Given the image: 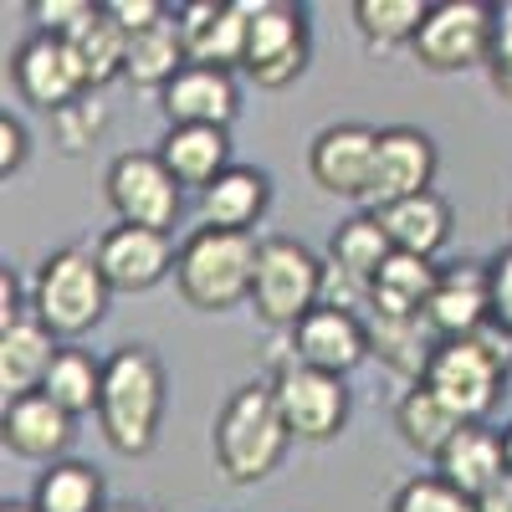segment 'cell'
I'll use <instances>...</instances> for the list:
<instances>
[{
  "instance_id": "6da1fadb",
  "label": "cell",
  "mask_w": 512,
  "mask_h": 512,
  "mask_svg": "<svg viewBox=\"0 0 512 512\" xmlns=\"http://www.w3.org/2000/svg\"><path fill=\"white\" fill-rule=\"evenodd\" d=\"M169 410V379L149 344H118L103 359L98 431L118 456H149Z\"/></svg>"
},
{
  "instance_id": "7a4b0ae2",
  "label": "cell",
  "mask_w": 512,
  "mask_h": 512,
  "mask_svg": "<svg viewBox=\"0 0 512 512\" xmlns=\"http://www.w3.org/2000/svg\"><path fill=\"white\" fill-rule=\"evenodd\" d=\"M292 446V431L282 420V405L272 395V379H251L221 405L210 425V451H216V472L231 487H256L267 482Z\"/></svg>"
},
{
  "instance_id": "3957f363",
  "label": "cell",
  "mask_w": 512,
  "mask_h": 512,
  "mask_svg": "<svg viewBox=\"0 0 512 512\" xmlns=\"http://www.w3.org/2000/svg\"><path fill=\"white\" fill-rule=\"evenodd\" d=\"M512 338L502 328H482L477 338H441V349L425 369V390L456 410L461 425H487L507 390Z\"/></svg>"
},
{
  "instance_id": "277c9868",
  "label": "cell",
  "mask_w": 512,
  "mask_h": 512,
  "mask_svg": "<svg viewBox=\"0 0 512 512\" xmlns=\"http://www.w3.org/2000/svg\"><path fill=\"white\" fill-rule=\"evenodd\" d=\"M108 277L98 267V251L88 246H57L47 262L36 267L31 282V318L52 338H82L93 333L108 313Z\"/></svg>"
},
{
  "instance_id": "5b68a950",
  "label": "cell",
  "mask_w": 512,
  "mask_h": 512,
  "mask_svg": "<svg viewBox=\"0 0 512 512\" xmlns=\"http://www.w3.org/2000/svg\"><path fill=\"white\" fill-rule=\"evenodd\" d=\"M256 236H236V231H216L200 226L175 262V287L195 313H231L241 303H251V282H256Z\"/></svg>"
},
{
  "instance_id": "8992f818",
  "label": "cell",
  "mask_w": 512,
  "mask_h": 512,
  "mask_svg": "<svg viewBox=\"0 0 512 512\" xmlns=\"http://www.w3.org/2000/svg\"><path fill=\"white\" fill-rule=\"evenodd\" d=\"M313 308H323V256L292 236H262L251 313L277 333H292Z\"/></svg>"
},
{
  "instance_id": "52a82bcc",
  "label": "cell",
  "mask_w": 512,
  "mask_h": 512,
  "mask_svg": "<svg viewBox=\"0 0 512 512\" xmlns=\"http://www.w3.org/2000/svg\"><path fill=\"white\" fill-rule=\"evenodd\" d=\"M246 11V52H241V72L256 88H292L308 72L313 57V36H308V11L292 0H241Z\"/></svg>"
},
{
  "instance_id": "ba28073f",
  "label": "cell",
  "mask_w": 512,
  "mask_h": 512,
  "mask_svg": "<svg viewBox=\"0 0 512 512\" xmlns=\"http://www.w3.org/2000/svg\"><path fill=\"white\" fill-rule=\"evenodd\" d=\"M272 395L282 405V420H287L292 441L323 446V441H333L349 425V390H344V379L297 364L292 344H277V354H272Z\"/></svg>"
},
{
  "instance_id": "9c48e42d",
  "label": "cell",
  "mask_w": 512,
  "mask_h": 512,
  "mask_svg": "<svg viewBox=\"0 0 512 512\" xmlns=\"http://www.w3.org/2000/svg\"><path fill=\"white\" fill-rule=\"evenodd\" d=\"M492 47H497V6H487V0H436L410 52L425 72L451 77L487 67Z\"/></svg>"
},
{
  "instance_id": "30bf717a",
  "label": "cell",
  "mask_w": 512,
  "mask_h": 512,
  "mask_svg": "<svg viewBox=\"0 0 512 512\" xmlns=\"http://www.w3.org/2000/svg\"><path fill=\"white\" fill-rule=\"evenodd\" d=\"M103 190H108L118 226H144V231L169 236V226H175L180 210H185V190L164 169L159 154H118L103 175Z\"/></svg>"
},
{
  "instance_id": "8fae6325",
  "label": "cell",
  "mask_w": 512,
  "mask_h": 512,
  "mask_svg": "<svg viewBox=\"0 0 512 512\" xmlns=\"http://www.w3.org/2000/svg\"><path fill=\"white\" fill-rule=\"evenodd\" d=\"M436 164H441L436 139L425 128H410V123L379 128V154H374V180H369L364 210H384V205L436 190Z\"/></svg>"
},
{
  "instance_id": "7c38bea8",
  "label": "cell",
  "mask_w": 512,
  "mask_h": 512,
  "mask_svg": "<svg viewBox=\"0 0 512 512\" xmlns=\"http://www.w3.org/2000/svg\"><path fill=\"white\" fill-rule=\"evenodd\" d=\"M374 154H379V128H369V123H328L308 149V175L323 195L364 205L369 180H374Z\"/></svg>"
},
{
  "instance_id": "4fadbf2b",
  "label": "cell",
  "mask_w": 512,
  "mask_h": 512,
  "mask_svg": "<svg viewBox=\"0 0 512 512\" xmlns=\"http://www.w3.org/2000/svg\"><path fill=\"white\" fill-rule=\"evenodd\" d=\"M11 82H16V93L41 113H62L88 93L72 47L62 36H41V31L31 41H21V52L11 57Z\"/></svg>"
},
{
  "instance_id": "5bb4252c",
  "label": "cell",
  "mask_w": 512,
  "mask_h": 512,
  "mask_svg": "<svg viewBox=\"0 0 512 512\" xmlns=\"http://www.w3.org/2000/svg\"><path fill=\"white\" fill-rule=\"evenodd\" d=\"M287 344H292L297 364L344 379L349 369H359L369 359V323L359 313H344V308H313L287 333Z\"/></svg>"
},
{
  "instance_id": "9a60e30c",
  "label": "cell",
  "mask_w": 512,
  "mask_h": 512,
  "mask_svg": "<svg viewBox=\"0 0 512 512\" xmlns=\"http://www.w3.org/2000/svg\"><path fill=\"white\" fill-rule=\"evenodd\" d=\"M93 251H98V267H103L113 292H149L180 262V251L169 246V236L144 231V226H113V231H103V241Z\"/></svg>"
},
{
  "instance_id": "2e32d148",
  "label": "cell",
  "mask_w": 512,
  "mask_h": 512,
  "mask_svg": "<svg viewBox=\"0 0 512 512\" xmlns=\"http://www.w3.org/2000/svg\"><path fill=\"white\" fill-rule=\"evenodd\" d=\"M180 41H185V57L190 67H241L246 52V11L241 0H190V6L175 11Z\"/></svg>"
},
{
  "instance_id": "e0dca14e",
  "label": "cell",
  "mask_w": 512,
  "mask_h": 512,
  "mask_svg": "<svg viewBox=\"0 0 512 512\" xmlns=\"http://www.w3.org/2000/svg\"><path fill=\"white\" fill-rule=\"evenodd\" d=\"M159 108L169 128H231V118L241 113L236 77L221 67H185L159 93Z\"/></svg>"
},
{
  "instance_id": "ac0fdd59",
  "label": "cell",
  "mask_w": 512,
  "mask_h": 512,
  "mask_svg": "<svg viewBox=\"0 0 512 512\" xmlns=\"http://www.w3.org/2000/svg\"><path fill=\"white\" fill-rule=\"evenodd\" d=\"M425 323L436 328V338H477L482 328H492V287H487V267L477 262H456L441 272Z\"/></svg>"
},
{
  "instance_id": "d6986e66",
  "label": "cell",
  "mask_w": 512,
  "mask_h": 512,
  "mask_svg": "<svg viewBox=\"0 0 512 512\" xmlns=\"http://www.w3.org/2000/svg\"><path fill=\"white\" fill-rule=\"evenodd\" d=\"M0 441H6L11 456L21 461H67L62 451L72 446V415L62 405H52L47 395H26V400H11L6 415H0Z\"/></svg>"
},
{
  "instance_id": "ffe728a7",
  "label": "cell",
  "mask_w": 512,
  "mask_h": 512,
  "mask_svg": "<svg viewBox=\"0 0 512 512\" xmlns=\"http://www.w3.org/2000/svg\"><path fill=\"white\" fill-rule=\"evenodd\" d=\"M369 359H379L395 379H405L410 390L425 384V369H431L441 338L425 318H395V313H369Z\"/></svg>"
},
{
  "instance_id": "44dd1931",
  "label": "cell",
  "mask_w": 512,
  "mask_h": 512,
  "mask_svg": "<svg viewBox=\"0 0 512 512\" xmlns=\"http://www.w3.org/2000/svg\"><path fill=\"white\" fill-rule=\"evenodd\" d=\"M369 216H379L384 236H390L395 251L405 256H425V262H436V251L451 241V200L441 190H425V195H410L400 205H384V210H369Z\"/></svg>"
},
{
  "instance_id": "7402d4cb",
  "label": "cell",
  "mask_w": 512,
  "mask_h": 512,
  "mask_svg": "<svg viewBox=\"0 0 512 512\" xmlns=\"http://www.w3.org/2000/svg\"><path fill=\"white\" fill-rule=\"evenodd\" d=\"M267 205H272V180H267V169H256V164H231L226 175L200 195V216H205V226H216V231L251 236V226L267 216Z\"/></svg>"
},
{
  "instance_id": "603a6c76",
  "label": "cell",
  "mask_w": 512,
  "mask_h": 512,
  "mask_svg": "<svg viewBox=\"0 0 512 512\" xmlns=\"http://www.w3.org/2000/svg\"><path fill=\"white\" fill-rule=\"evenodd\" d=\"M436 477H446L456 492L466 497H482L492 492L502 477H507V451H502V436L492 425H461L456 441L436 456Z\"/></svg>"
},
{
  "instance_id": "cb8c5ba5",
  "label": "cell",
  "mask_w": 512,
  "mask_h": 512,
  "mask_svg": "<svg viewBox=\"0 0 512 512\" xmlns=\"http://www.w3.org/2000/svg\"><path fill=\"white\" fill-rule=\"evenodd\" d=\"M57 354H62V344L36 318H21L16 328L0 333V390H6V405L26 400V395H41Z\"/></svg>"
},
{
  "instance_id": "d4e9b609",
  "label": "cell",
  "mask_w": 512,
  "mask_h": 512,
  "mask_svg": "<svg viewBox=\"0 0 512 512\" xmlns=\"http://www.w3.org/2000/svg\"><path fill=\"white\" fill-rule=\"evenodd\" d=\"M164 169L180 180V190H210L231 169V139L226 128H169L154 149Z\"/></svg>"
},
{
  "instance_id": "484cf974",
  "label": "cell",
  "mask_w": 512,
  "mask_h": 512,
  "mask_svg": "<svg viewBox=\"0 0 512 512\" xmlns=\"http://www.w3.org/2000/svg\"><path fill=\"white\" fill-rule=\"evenodd\" d=\"M441 282V267L425 262V256H405L395 251L384 272L374 277V297H369V313H395V318H425L431 308V292ZM364 313V318H369Z\"/></svg>"
},
{
  "instance_id": "4316f807",
  "label": "cell",
  "mask_w": 512,
  "mask_h": 512,
  "mask_svg": "<svg viewBox=\"0 0 512 512\" xmlns=\"http://www.w3.org/2000/svg\"><path fill=\"white\" fill-rule=\"evenodd\" d=\"M395 256V246H390V236H384V226H379V216H354V221H344L333 236H328V256L323 262L328 267H338L344 277H354L359 287H369V297H374V277L384 272V262Z\"/></svg>"
},
{
  "instance_id": "83f0119b",
  "label": "cell",
  "mask_w": 512,
  "mask_h": 512,
  "mask_svg": "<svg viewBox=\"0 0 512 512\" xmlns=\"http://www.w3.org/2000/svg\"><path fill=\"white\" fill-rule=\"evenodd\" d=\"M67 47H72L77 67H82L88 93H93V88H108L113 77L128 72V36H123V26H118L103 6L67 36Z\"/></svg>"
},
{
  "instance_id": "f1b7e54d",
  "label": "cell",
  "mask_w": 512,
  "mask_h": 512,
  "mask_svg": "<svg viewBox=\"0 0 512 512\" xmlns=\"http://www.w3.org/2000/svg\"><path fill=\"white\" fill-rule=\"evenodd\" d=\"M395 431H400V441H405L410 451H420V456L436 461V456L456 441L461 420H456L451 405H441L431 390H425V384H415V390H405L400 405H395Z\"/></svg>"
},
{
  "instance_id": "f546056e",
  "label": "cell",
  "mask_w": 512,
  "mask_h": 512,
  "mask_svg": "<svg viewBox=\"0 0 512 512\" xmlns=\"http://www.w3.org/2000/svg\"><path fill=\"white\" fill-rule=\"evenodd\" d=\"M31 507L36 512H108V492H103L98 466L72 461V456L47 466V472L36 477Z\"/></svg>"
},
{
  "instance_id": "4dcf8cb0",
  "label": "cell",
  "mask_w": 512,
  "mask_h": 512,
  "mask_svg": "<svg viewBox=\"0 0 512 512\" xmlns=\"http://www.w3.org/2000/svg\"><path fill=\"white\" fill-rule=\"evenodd\" d=\"M185 67H190V57H185V41H180L175 16H169L164 26H154V31H144V36H128V72L123 77L134 82V88L164 93Z\"/></svg>"
},
{
  "instance_id": "1f68e13d",
  "label": "cell",
  "mask_w": 512,
  "mask_h": 512,
  "mask_svg": "<svg viewBox=\"0 0 512 512\" xmlns=\"http://www.w3.org/2000/svg\"><path fill=\"white\" fill-rule=\"evenodd\" d=\"M349 16H354L369 52H395V47H415L431 6L425 0H354Z\"/></svg>"
},
{
  "instance_id": "d6a6232c",
  "label": "cell",
  "mask_w": 512,
  "mask_h": 512,
  "mask_svg": "<svg viewBox=\"0 0 512 512\" xmlns=\"http://www.w3.org/2000/svg\"><path fill=\"white\" fill-rule=\"evenodd\" d=\"M41 395L52 405H62L72 420L77 415H98V400H103V364L88 354V349H62Z\"/></svg>"
},
{
  "instance_id": "836d02e7",
  "label": "cell",
  "mask_w": 512,
  "mask_h": 512,
  "mask_svg": "<svg viewBox=\"0 0 512 512\" xmlns=\"http://www.w3.org/2000/svg\"><path fill=\"white\" fill-rule=\"evenodd\" d=\"M103 134H108V103L93 93H82L72 108L52 113V139L62 154H88Z\"/></svg>"
},
{
  "instance_id": "e575fe53",
  "label": "cell",
  "mask_w": 512,
  "mask_h": 512,
  "mask_svg": "<svg viewBox=\"0 0 512 512\" xmlns=\"http://www.w3.org/2000/svg\"><path fill=\"white\" fill-rule=\"evenodd\" d=\"M390 512H477V502L456 492L446 477L425 472V477H410L395 497H390Z\"/></svg>"
},
{
  "instance_id": "d590c367",
  "label": "cell",
  "mask_w": 512,
  "mask_h": 512,
  "mask_svg": "<svg viewBox=\"0 0 512 512\" xmlns=\"http://www.w3.org/2000/svg\"><path fill=\"white\" fill-rule=\"evenodd\" d=\"M26 11H31V21H36L41 36H62V41H67L98 6H93V0H31Z\"/></svg>"
},
{
  "instance_id": "8d00e7d4",
  "label": "cell",
  "mask_w": 512,
  "mask_h": 512,
  "mask_svg": "<svg viewBox=\"0 0 512 512\" xmlns=\"http://www.w3.org/2000/svg\"><path fill=\"white\" fill-rule=\"evenodd\" d=\"M103 11L123 26V36H144V31H154V26H164L169 16H175L164 0H108Z\"/></svg>"
},
{
  "instance_id": "74e56055",
  "label": "cell",
  "mask_w": 512,
  "mask_h": 512,
  "mask_svg": "<svg viewBox=\"0 0 512 512\" xmlns=\"http://www.w3.org/2000/svg\"><path fill=\"white\" fill-rule=\"evenodd\" d=\"M487 77L502 103H512V0L497 6V47H492V62H487Z\"/></svg>"
},
{
  "instance_id": "f35d334b",
  "label": "cell",
  "mask_w": 512,
  "mask_h": 512,
  "mask_svg": "<svg viewBox=\"0 0 512 512\" xmlns=\"http://www.w3.org/2000/svg\"><path fill=\"white\" fill-rule=\"evenodd\" d=\"M487 287H492V328L512 338V246H502L487 262Z\"/></svg>"
},
{
  "instance_id": "ab89813d",
  "label": "cell",
  "mask_w": 512,
  "mask_h": 512,
  "mask_svg": "<svg viewBox=\"0 0 512 512\" xmlns=\"http://www.w3.org/2000/svg\"><path fill=\"white\" fill-rule=\"evenodd\" d=\"M26 149H31L26 123H21V118H11V113H0V175H6V180L26 164Z\"/></svg>"
},
{
  "instance_id": "60d3db41",
  "label": "cell",
  "mask_w": 512,
  "mask_h": 512,
  "mask_svg": "<svg viewBox=\"0 0 512 512\" xmlns=\"http://www.w3.org/2000/svg\"><path fill=\"white\" fill-rule=\"evenodd\" d=\"M0 303H6V308H0V333L16 328L21 318H31V313H26V297H21V282H16V272H11V267L0 272Z\"/></svg>"
},
{
  "instance_id": "b9f144b4",
  "label": "cell",
  "mask_w": 512,
  "mask_h": 512,
  "mask_svg": "<svg viewBox=\"0 0 512 512\" xmlns=\"http://www.w3.org/2000/svg\"><path fill=\"white\" fill-rule=\"evenodd\" d=\"M477 512H512V472H507L492 492H482V497H477Z\"/></svg>"
},
{
  "instance_id": "7bdbcfd3",
  "label": "cell",
  "mask_w": 512,
  "mask_h": 512,
  "mask_svg": "<svg viewBox=\"0 0 512 512\" xmlns=\"http://www.w3.org/2000/svg\"><path fill=\"white\" fill-rule=\"evenodd\" d=\"M108 512H159V507H149V502H113Z\"/></svg>"
},
{
  "instance_id": "ee69618b",
  "label": "cell",
  "mask_w": 512,
  "mask_h": 512,
  "mask_svg": "<svg viewBox=\"0 0 512 512\" xmlns=\"http://www.w3.org/2000/svg\"><path fill=\"white\" fill-rule=\"evenodd\" d=\"M502 451H507V472H512V425L502 431Z\"/></svg>"
},
{
  "instance_id": "f6af8a7d",
  "label": "cell",
  "mask_w": 512,
  "mask_h": 512,
  "mask_svg": "<svg viewBox=\"0 0 512 512\" xmlns=\"http://www.w3.org/2000/svg\"><path fill=\"white\" fill-rule=\"evenodd\" d=\"M0 512H36V507H31V502H6Z\"/></svg>"
}]
</instances>
